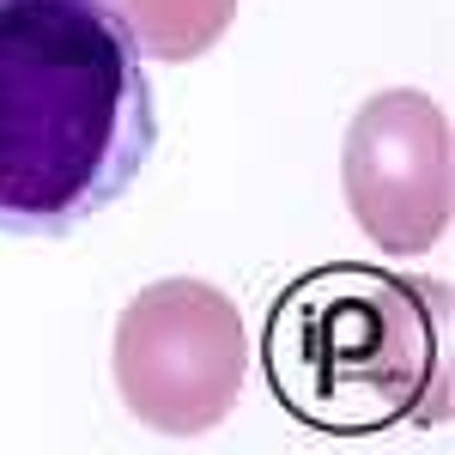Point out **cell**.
I'll return each mask as SVG.
<instances>
[{"instance_id": "obj_1", "label": "cell", "mask_w": 455, "mask_h": 455, "mask_svg": "<svg viewBox=\"0 0 455 455\" xmlns=\"http://www.w3.org/2000/svg\"><path fill=\"white\" fill-rule=\"evenodd\" d=\"M158 146L140 43L109 0H0V231L68 237Z\"/></svg>"}, {"instance_id": "obj_2", "label": "cell", "mask_w": 455, "mask_h": 455, "mask_svg": "<svg viewBox=\"0 0 455 455\" xmlns=\"http://www.w3.org/2000/svg\"><path fill=\"white\" fill-rule=\"evenodd\" d=\"M261 371L285 413L328 437L443 419V285L322 261L274 298Z\"/></svg>"}, {"instance_id": "obj_3", "label": "cell", "mask_w": 455, "mask_h": 455, "mask_svg": "<svg viewBox=\"0 0 455 455\" xmlns=\"http://www.w3.org/2000/svg\"><path fill=\"white\" fill-rule=\"evenodd\" d=\"M243 364V315L201 280L146 285L116 322V388L152 431H212L237 407Z\"/></svg>"}, {"instance_id": "obj_4", "label": "cell", "mask_w": 455, "mask_h": 455, "mask_svg": "<svg viewBox=\"0 0 455 455\" xmlns=\"http://www.w3.org/2000/svg\"><path fill=\"white\" fill-rule=\"evenodd\" d=\"M347 207L388 255H425L450 225V122L419 92H377L347 128Z\"/></svg>"}, {"instance_id": "obj_5", "label": "cell", "mask_w": 455, "mask_h": 455, "mask_svg": "<svg viewBox=\"0 0 455 455\" xmlns=\"http://www.w3.org/2000/svg\"><path fill=\"white\" fill-rule=\"evenodd\" d=\"M231 6L237 0H122L116 12L128 19L134 43L152 49L158 61H188L231 25Z\"/></svg>"}]
</instances>
